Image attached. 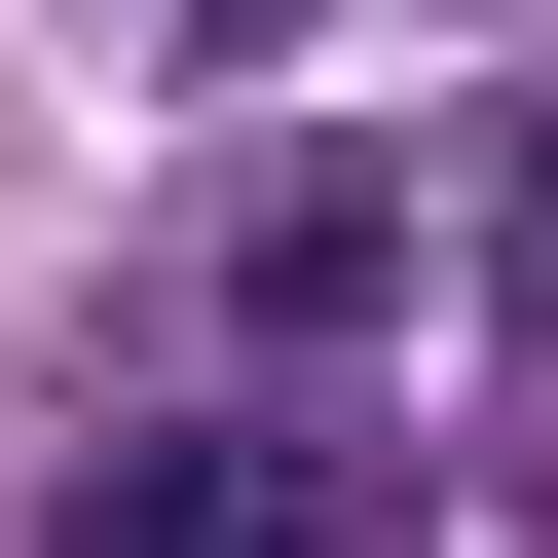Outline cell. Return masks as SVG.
Returning <instances> with one entry per match:
<instances>
[{
	"label": "cell",
	"instance_id": "1",
	"mask_svg": "<svg viewBox=\"0 0 558 558\" xmlns=\"http://www.w3.org/2000/svg\"><path fill=\"white\" fill-rule=\"evenodd\" d=\"M38 558H373V484H336L299 410H186V447H112Z\"/></svg>",
	"mask_w": 558,
	"mask_h": 558
},
{
	"label": "cell",
	"instance_id": "2",
	"mask_svg": "<svg viewBox=\"0 0 558 558\" xmlns=\"http://www.w3.org/2000/svg\"><path fill=\"white\" fill-rule=\"evenodd\" d=\"M373 260H410L373 149H260V186H223V373H336V336H373Z\"/></svg>",
	"mask_w": 558,
	"mask_h": 558
},
{
	"label": "cell",
	"instance_id": "3",
	"mask_svg": "<svg viewBox=\"0 0 558 558\" xmlns=\"http://www.w3.org/2000/svg\"><path fill=\"white\" fill-rule=\"evenodd\" d=\"M484 223H521V260H558V112H521V149H484Z\"/></svg>",
	"mask_w": 558,
	"mask_h": 558
},
{
	"label": "cell",
	"instance_id": "4",
	"mask_svg": "<svg viewBox=\"0 0 558 558\" xmlns=\"http://www.w3.org/2000/svg\"><path fill=\"white\" fill-rule=\"evenodd\" d=\"M521 484H558V373H521Z\"/></svg>",
	"mask_w": 558,
	"mask_h": 558
},
{
	"label": "cell",
	"instance_id": "5",
	"mask_svg": "<svg viewBox=\"0 0 558 558\" xmlns=\"http://www.w3.org/2000/svg\"><path fill=\"white\" fill-rule=\"evenodd\" d=\"M112 38H149V0H112Z\"/></svg>",
	"mask_w": 558,
	"mask_h": 558
}]
</instances>
